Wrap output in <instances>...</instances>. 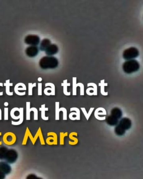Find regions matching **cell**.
<instances>
[{
	"instance_id": "6da1fadb",
	"label": "cell",
	"mask_w": 143,
	"mask_h": 179,
	"mask_svg": "<svg viewBox=\"0 0 143 179\" xmlns=\"http://www.w3.org/2000/svg\"><path fill=\"white\" fill-rule=\"evenodd\" d=\"M39 63L41 68L53 69L56 68L58 65V60L55 57L45 56L41 59Z\"/></svg>"
},
{
	"instance_id": "7a4b0ae2",
	"label": "cell",
	"mask_w": 143,
	"mask_h": 179,
	"mask_svg": "<svg viewBox=\"0 0 143 179\" xmlns=\"http://www.w3.org/2000/svg\"><path fill=\"white\" fill-rule=\"evenodd\" d=\"M140 64L137 60H129L125 62L123 65L124 72L127 74L136 72L140 69Z\"/></svg>"
},
{
	"instance_id": "3957f363",
	"label": "cell",
	"mask_w": 143,
	"mask_h": 179,
	"mask_svg": "<svg viewBox=\"0 0 143 179\" xmlns=\"http://www.w3.org/2000/svg\"><path fill=\"white\" fill-rule=\"evenodd\" d=\"M139 55V52L135 47H130L129 49H125L123 53L124 59L127 60H132L135 59Z\"/></svg>"
},
{
	"instance_id": "277c9868",
	"label": "cell",
	"mask_w": 143,
	"mask_h": 179,
	"mask_svg": "<svg viewBox=\"0 0 143 179\" xmlns=\"http://www.w3.org/2000/svg\"><path fill=\"white\" fill-rule=\"evenodd\" d=\"M18 158V153L16 151L13 149H8L5 157V160L7 163L12 164L16 162Z\"/></svg>"
},
{
	"instance_id": "5b68a950",
	"label": "cell",
	"mask_w": 143,
	"mask_h": 179,
	"mask_svg": "<svg viewBox=\"0 0 143 179\" xmlns=\"http://www.w3.org/2000/svg\"><path fill=\"white\" fill-rule=\"evenodd\" d=\"M24 42L28 45L36 46L39 43L40 39L38 35L30 34L25 37Z\"/></svg>"
},
{
	"instance_id": "8992f818",
	"label": "cell",
	"mask_w": 143,
	"mask_h": 179,
	"mask_svg": "<svg viewBox=\"0 0 143 179\" xmlns=\"http://www.w3.org/2000/svg\"><path fill=\"white\" fill-rule=\"evenodd\" d=\"M120 127H121L125 131L130 129L131 126V121L128 118H123L118 122V124Z\"/></svg>"
},
{
	"instance_id": "52a82bcc",
	"label": "cell",
	"mask_w": 143,
	"mask_h": 179,
	"mask_svg": "<svg viewBox=\"0 0 143 179\" xmlns=\"http://www.w3.org/2000/svg\"><path fill=\"white\" fill-rule=\"evenodd\" d=\"M25 53L28 57H34L37 55L39 53V49L37 46H30L27 47L25 50Z\"/></svg>"
},
{
	"instance_id": "ba28073f",
	"label": "cell",
	"mask_w": 143,
	"mask_h": 179,
	"mask_svg": "<svg viewBox=\"0 0 143 179\" xmlns=\"http://www.w3.org/2000/svg\"><path fill=\"white\" fill-rule=\"evenodd\" d=\"M0 170L6 175L11 172L12 168L8 163L2 161L0 162Z\"/></svg>"
},
{
	"instance_id": "9c48e42d",
	"label": "cell",
	"mask_w": 143,
	"mask_h": 179,
	"mask_svg": "<svg viewBox=\"0 0 143 179\" xmlns=\"http://www.w3.org/2000/svg\"><path fill=\"white\" fill-rule=\"evenodd\" d=\"M26 89L25 85L23 83H18L15 85L14 88V92L15 93L20 96H23L25 94V92H22V91H25Z\"/></svg>"
},
{
	"instance_id": "30bf717a",
	"label": "cell",
	"mask_w": 143,
	"mask_h": 179,
	"mask_svg": "<svg viewBox=\"0 0 143 179\" xmlns=\"http://www.w3.org/2000/svg\"><path fill=\"white\" fill-rule=\"evenodd\" d=\"M45 51L47 55L49 56L53 55L58 52V47L55 44H51Z\"/></svg>"
},
{
	"instance_id": "8fae6325",
	"label": "cell",
	"mask_w": 143,
	"mask_h": 179,
	"mask_svg": "<svg viewBox=\"0 0 143 179\" xmlns=\"http://www.w3.org/2000/svg\"><path fill=\"white\" fill-rule=\"evenodd\" d=\"M122 111L121 110L118 108H114L113 109H112L111 112V115L113 117L115 118L118 120L121 119L122 116Z\"/></svg>"
},
{
	"instance_id": "7c38bea8",
	"label": "cell",
	"mask_w": 143,
	"mask_h": 179,
	"mask_svg": "<svg viewBox=\"0 0 143 179\" xmlns=\"http://www.w3.org/2000/svg\"><path fill=\"white\" fill-rule=\"evenodd\" d=\"M106 122L109 126H117L118 123V120L114 117H113L112 115H108V117L107 118Z\"/></svg>"
},
{
	"instance_id": "4fadbf2b",
	"label": "cell",
	"mask_w": 143,
	"mask_h": 179,
	"mask_svg": "<svg viewBox=\"0 0 143 179\" xmlns=\"http://www.w3.org/2000/svg\"><path fill=\"white\" fill-rule=\"evenodd\" d=\"M51 45L50 40L48 39H44L40 44V49L41 50L45 51L46 49Z\"/></svg>"
},
{
	"instance_id": "5bb4252c",
	"label": "cell",
	"mask_w": 143,
	"mask_h": 179,
	"mask_svg": "<svg viewBox=\"0 0 143 179\" xmlns=\"http://www.w3.org/2000/svg\"><path fill=\"white\" fill-rule=\"evenodd\" d=\"M4 86H5V91L7 95L8 96H12L13 95V92H11L10 90V87L13 86V83H10V80L8 79L6 81V82L4 84Z\"/></svg>"
},
{
	"instance_id": "9a60e30c",
	"label": "cell",
	"mask_w": 143,
	"mask_h": 179,
	"mask_svg": "<svg viewBox=\"0 0 143 179\" xmlns=\"http://www.w3.org/2000/svg\"><path fill=\"white\" fill-rule=\"evenodd\" d=\"M8 150V148L5 146H2L0 147V160H5Z\"/></svg>"
},
{
	"instance_id": "2e32d148",
	"label": "cell",
	"mask_w": 143,
	"mask_h": 179,
	"mask_svg": "<svg viewBox=\"0 0 143 179\" xmlns=\"http://www.w3.org/2000/svg\"><path fill=\"white\" fill-rule=\"evenodd\" d=\"M114 132L115 134L118 136H122L124 135L125 133V130L123 129L121 127H120L118 125H117L114 129Z\"/></svg>"
},
{
	"instance_id": "e0dca14e",
	"label": "cell",
	"mask_w": 143,
	"mask_h": 179,
	"mask_svg": "<svg viewBox=\"0 0 143 179\" xmlns=\"http://www.w3.org/2000/svg\"><path fill=\"white\" fill-rule=\"evenodd\" d=\"M26 179H43L42 177H38L35 174H30L27 176Z\"/></svg>"
},
{
	"instance_id": "ac0fdd59",
	"label": "cell",
	"mask_w": 143,
	"mask_h": 179,
	"mask_svg": "<svg viewBox=\"0 0 143 179\" xmlns=\"http://www.w3.org/2000/svg\"><path fill=\"white\" fill-rule=\"evenodd\" d=\"M5 178V174L0 170V179H4Z\"/></svg>"
},
{
	"instance_id": "d6986e66",
	"label": "cell",
	"mask_w": 143,
	"mask_h": 179,
	"mask_svg": "<svg viewBox=\"0 0 143 179\" xmlns=\"http://www.w3.org/2000/svg\"><path fill=\"white\" fill-rule=\"evenodd\" d=\"M3 85L2 83H0V87H3ZM3 92H0V96L3 95Z\"/></svg>"
},
{
	"instance_id": "ffe728a7",
	"label": "cell",
	"mask_w": 143,
	"mask_h": 179,
	"mask_svg": "<svg viewBox=\"0 0 143 179\" xmlns=\"http://www.w3.org/2000/svg\"><path fill=\"white\" fill-rule=\"evenodd\" d=\"M8 102H5V103H4V105H5V106H8Z\"/></svg>"
}]
</instances>
